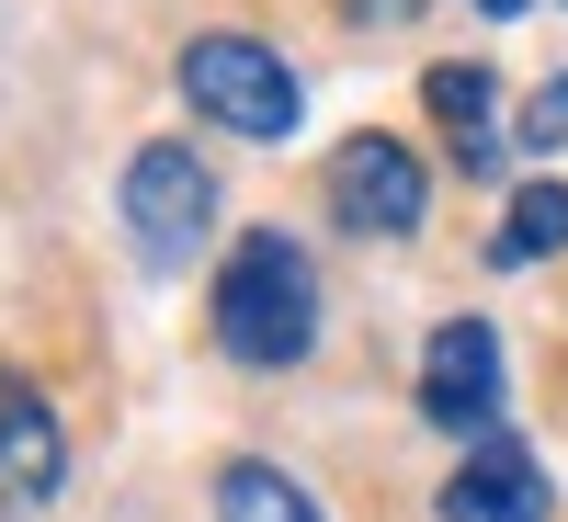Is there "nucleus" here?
Here are the masks:
<instances>
[{
	"label": "nucleus",
	"instance_id": "9d476101",
	"mask_svg": "<svg viewBox=\"0 0 568 522\" xmlns=\"http://www.w3.org/2000/svg\"><path fill=\"white\" fill-rule=\"evenodd\" d=\"M557 250H568V182H524L511 216H500V239H489V262L524 273V262H557Z\"/></svg>",
	"mask_w": 568,
	"mask_h": 522
},
{
	"label": "nucleus",
	"instance_id": "9b49d317",
	"mask_svg": "<svg viewBox=\"0 0 568 522\" xmlns=\"http://www.w3.org/2000/svg\"><path fill=\"white\" fill-rule=\"evenodd\" d=\"M511 149H568V80H546L535 103H524V125H511Z\"/></svg>",
	"mask_w": 568,
	"mask_h": 522
},
{
	"label": "nucleus",
	"instance_id": "423d86ee",
	"mask_svg": "<svg viewBox=\"0 0 568 522\" xmlns=\"http://www.w3.org/2000/svg\"><path fill=\"white\" fill-rule=\"evenodd\" d=\"M546 500H557V489H546V465H535V443L511 432V420L478 432L466 465L444 478V522H546Z\"/></svg>",
	"mask_w": 568,
	"mask_h": 522
},
{
	"label": "nucleus",
	"instance_id": "1a4fd4ad",
	"mask_svg": "<svg viewBox=\"0 0 568 522\" xmlns=\"http://www.w3.org/2000/svg\"><path fill=\"white\" fill-rule=\"evenodd\" d=\"M216 522H329L284 465H262V454H240V465H216Z\"/></svg>",
	"mask_w": 568,
	"mask_h": 522
},
{
	"label": "nucleus",
	"instance_id": "f8f14e48",
	"mask_svg": "<svg viewBox=\"0 0 568 522\" xmlns=\"http://www.w3.org/2000/svg\"><path fill=\"white\" fill-rule=\"evenodd\" d=\"M353 23H409V0H342Z\"/></svg>",
	"mask_w": 568,
	"mask_h": 522
},
{
	"label": "nucleus",
	"instance_id": "20e7f679",
	"mask_svg": "<svg viewBox=\"0 0 568 522\" xmlns=\"http://www.w3.org/2000/svg\"><path fill=\"white\" fill-rule=\"evenodd\" d=\"M420 205H433V171H420L398 136H342L329 149V216L353 239H409Z\"/></svg>",
	"mask_w": 568,
	"mask_h": 522
},
{
	"label": "nucleus",
	"instance_id": "f257e3e1",
	"mask_svg": "<svg viewBox=\"0 0 568 522\" xmlns=\"http://www.w3.org/2000/svg\"><path fill=\"white\" fill-rule=\"evenodd\" d=\"M205 318H216V352L251 364V375L307 364L318 352V273H307V250L284 239V227H251V239L216 262V307Z\"/></svg>",
	"mask_w": 568,
	"mask_h": 522
},
{
	"label": "nucleus",
	"instance_id": "7ed1b4c3",
	"mask_svg": "<svg viewBox=\"0 0 568 522\" xmlns=\"http://www.w3.org/2000/svg\"><path fill=\"white\" fill-rule=\"evenodd\" d=\"M125 227L149 273H194V250L216 239V171L182 149V136H149L125 160Z\"/></svg>",
	"mask_w": 568,
	"mask_h": 522
},
{
	"label": "nucleus",
	"instance_id": "6e6552de",
	"mask_svg": "<svg viewBox=\"0 0 568 522\" xmlns=\"http://www.w3.org/2000/svg\"><path fill=\"white\" fill-rule=\"evenodd\" d=\"M420 103H433V125L455 136V160H466V171H500V149H511V136H500V80H489V69L444 58L433 80H420Z\"/></svg>",
	"mask_w": 568,
	"mask_h": 522
},
{
	"label": "nucleus",
	"instance_id": "ddd939ff",
	"mask_svg": "<svg viewBox=\"0 0 568 522\" xmlns=\"http://www.w3.org/2000/svg\"><path fill=\"white\" fill-rule=\"evenodd\" d=\"M466 12H489V23H511V12H535V0H466Z\"/></svg>",
	"mask_w": 568,
	"mask_h": 522
},
{
	"label": "nucleus",
	"instance_id": "0eeeda50",
	"mask_svg": "<svg viewBox=\"0 0 568 522\" xmlns=\"http://www.w3.org/2000/svg\"><path fill=\"white\" fill-rule=\"evenodd\" d=\"M69 478V432H58V409H45L23 375H0V522L12 511H45Z\"/></svg>",
	"mask_w": 568,
	"mask_h": 522
},
{
	"label": "nucleus",
	"instance_id": "f03ea898",
	"mask_svg": "<svg viewBox=\"0 0 568 522\" xmlns=\"http://www.w3.org/2000/svg\"><path fill=\"white\" fill-rule=\"evenodd\" d=\"M182 103H194L216 136L284 149L296 114H307V91H296V69H284V45H262V34H194V45H182Z\"/></svg>",
	"mask_w": 568,
	"mask_h": 522
},
{
	"label": "nucleus",
	"instance_id": "39448f33",
	"mask_svg": "<svg viewBox=\"0 0 568 522\" xmlns=\"http://www.w3.org/2000/svg\"><path fill=\"white\" fill-rule=\"evenodd\" d=\"M500 398H511V375H500V329H489V318H444L433 352H420V420L478 443V432H500Z\"/></svg>",
	"mask_w": 568,
	"mask_h": 522
}]
</instances>
